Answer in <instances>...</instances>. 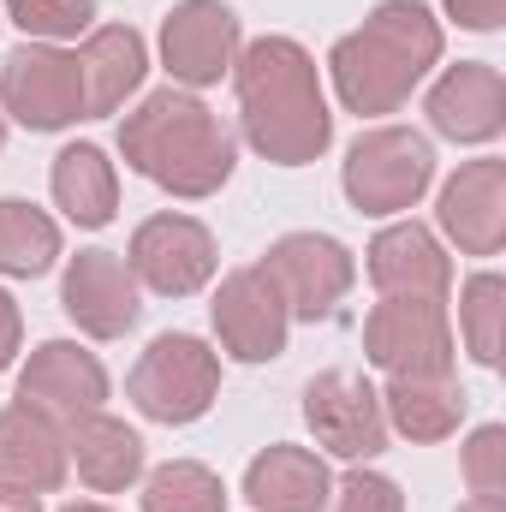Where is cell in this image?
Wrapping results in <instances>:
<instances>
[{"label":"cell","instance_id":"5b68a950","mask_svg":"<svg viewBox=\"0 0 506 512\" xmlns=\"http://www.w3.org/2000/svg\"><path fill=\"white\" fill-rule=\"evenodd\" d=\"M126 399L137 405V417L185 429L209 417V405L221 399V352L197 334H155L131 364Z\"/></svg>","mask_w":506,"mask_h":512},{"label":"cell","instance_id":"603a6c76","mask_svg":"<svg viewBox=\"0 0 506 512\" xmlns=\"http://www.w3.org/2000/svg\"><path fill=\"white\" fill-rule=\"evenodd\" d=\"M381 417H387V435H399L411 447H435V441L459 435V423H465V387L453 382V376H387Z\"/></svg>","mask_w":506,"mask_h":512},{"label":"cell","instance_id":"ffe728a7","mask_svg":"<svg viewBox=\"0 0 506 512\" xmlns=\"http://www.w3.org/2000/svg\"><path fill=\"white\" fill-rule=\"evenodd\" d=\"M78 66H84V108H90V120L120 114L143 90V78H149V42L131 24H96L78 42Z\"/></svg>","mask_w":506,"mask_h":512},{"label":"cell","instance_id":"30bf717a","mask_svg":"<svg viewBox=\"0 0 506 512\" xmlns=\"http://www.w3.org/2000/svg\"><path fill=\"white\" fill-rule=\"evenodd\" d=\"M126 268L155 298H191V292H203L215 280L221 256H215V233L197 215L161 209V215L137 221V233L126 245Z\"/></svg>","mask_w":506,"mask_h":512},{"label":"cell","instance_id":"ac0fdd59","mask_svg":"<svg viewBox=\"0 0 506 512\" xmlns=\"http://www.w3.org/2000/svg\"><path fill=\"white\" fill-rule=\"evenodd\" d=\"M143 435L114 411H84L66 423V471H78V483L90 495H126L131 483H143Z\"/></svg>","mask_w":506,"mask_h":512},{"label":"cell","instance_id":"836d02e7","mask_svg":"<svg viewBox=\"0 0 506 512\" xmlns=\"http://www.w3.org/2000/svg\"><path fill=\"white\" fill-rule=\"evenodd\" d=\"M60 512H114V507H102V501H72V507H60Z\"/></svg>","mask_w":506,"mask_h":512},{"label":"cell","instance_id":"83f0119b","mask_svg":"<svg viewBox=\"0 0 506 512\" xmlns=\"http://www.w3.org/2000/svg\"><path fill=\"white\" fill-rule=\"evenodd\" d=\"M322 512H405V489L376 465H346V477L328 483Z\"/></svg>","mask_w":506,"mask_h":512},{"label":"cell","instance_id":"5bb4252c","mask_svg":"<svg viewBox=\"0 0 506 512\" xmlns=\"http://www.w3.org/2000/svg\"><path fill=\"white\" fill-rule=\"evenodd\" d=\"M435 239L459 245V256H501L506 245V161L477 155L465 161L435 197Z\"/></svg>","mask_w":506,"mask_h":512},{"label":"cell","instance_id":"52a82bcc","mask_svg":"<svg viewBox=\"0 0 506 512\" xmlns=\"http://www.w3.org/2000/svg\"><path fill=\"white\" fill-rule=\"evenodd\" d=\"M364 358L381 376H453L459 340L441 298H381L364 316Z\"/></svg>","mask_w":506,"mask_h":512},{"label":"cell","instance_id":"484cf974","mask_svg":"<svg viewBox=\"0 0 506 512\" xmlns=\"http://www.w3.org/2000/svg\"><path fill=\"white\" fill-rule=\"evenodd\" d=\"M501 328H506V280L495 268H477L459 292V334H465V352L483 370H501Z\"/></svg>","mask_w":506,"mask_h":512},{"label":"cell","instance_id":"d6a6232c","mask_svg":"<svg viewBox=\"0 0 506 512\" xmlns=\"http://www.w3.org/2000/svg\"><path fill=\"white\" fill-rule=\"evenodd\" d=\"M459 512H506V501H489V495H471Z\"/></svg>","mask_w":506,"mask_h":512},{"label":"cell","instance_id":"8992f818","mask_svg":"<svg viewBox=\"0 0 506 512\" xmlns=\"http://www.w3.org/2000/svg\"><path fill=\"white\" fill-rule=\"evenodd\" d=\"M0 114L24 131H66L90 120L84 108V66L54 42H24L0 66Z\"/></svg>","mask_w":506,"mask_h":512},{"label":"cell","instance_id":"277c9868","mask_svg":"<svg viewBox=\"0 0 506 512\" xmlns=\"http://www.w3.org/2000/svg\"><path fill=\"white\" fill-rule=\"evenodd\" d=\"M435 185V143L411 126H370L340 161V191L358 215H411Z\"/></svg>","mask_w":506,"mask_h":512},{"label":"cell","instance_id":"44dd1931","mask_svg":"<svg viewBox=\"0 0 506 512\" xmlns=\"http://www.w3.org/2000/svg\"><path fill=\"white\" fill-rule=\"evenodd\" d=\"M328 483V459L298 441H274L245 465V501L256 512H322Z\"/></svg>","mask_w":506,"mask_h":512},{"label":"cell","instance_id":"cb8c5ba5","mask_svg":"<svg viewBox=\"0 0 506 512\" xmlns=\"http://www.w3.org/2000/svg\"><path fill=\"white\" fill-rule=\"evenodd\" d=\"M66 256L60 221L36 209L30 197H0V274L6 280H42Z\"/></svg>","mask_w":506,"mask_h":512},{"label":"cell","instance_id":"d4e9b609","mask_svg":"<svg viewBox=\"0 0 506 512\" xmlns=\"http://www.w3.org/2000/svg\"><path fill=\"white\" fill-rule=\"evenodd\" d=\"M227 483L203 459H167L143 471V512H227Z\"/></svg>","mask_w":506,"mask_h":512},{"label":"cell","instance_id":"f1b7e54d","mask_svg":"<svg viewBox=\"0 0 506 512\" xmlns=\"http://www.w3.org/2000/svg\"><path fill=\"white\" fill-rule=\"evenodd\" d=\"M465 489L471 495H489L506 501V423H477L465 435Z\"/></svg>","mask_w":506,"mask_h":512},{"label":"cell","instance_id":"2e32d148","mask_svg":"<svg viewBox=\"0 0 506 512\" xmlns=\"http://www.w3.org/2000/svg\"><path fill=\"white\" fill-rule=\"evenodd\" d=\"M108 393H114V382H108V370H102V358L90 346H78V340H42L24 358L12 399L48 411L54 423H72L84 411H102Z\"/></svg>","mask_w":506,"mask_h":512},{"label":"cell","instance_id":"8fae6325","mask_svg":"<svg viewBox=\"0 0 506 512\" xmlns=\"http://www.w3.org/2000/svg\"><path fill=\"white\" fill-rule=\"evenodd\" d=\"M155 48H161L167 78L197 96V90H209V84H221L233 72V60L245 48V24H239V12L227 0H179L161 18Z\"/></svg>","mask_w":506,"mask_h":512},{"label":"cell","instance_id":"d6986e66","mask_svg":"<svg viewBox=\"0 0 506 512\" xmlns=\"http://www.w3.org/2000/svg\"><path fill=\"white\" fill-rule=\"evenodd\" d=\"M0 483L24 495H54L66 483V423L12 399L0 411Z\"/></svg>","mask_w":506,"mask_h":512},{"label":"cell","instance_id":"4dcf8cb0","mask_svg":"<svg viewBox=\"0 0 506 512\" xmlns=\"http://www.w3.org/2000/svg\"><path fill=\"white\" fill-rule=\"evenodd\" d=\"M18 352H24V310H18V298L0 286V370H12Z\"/></svg>","mask_w":506,"mask_h":512},{"label":"cell","instance_id":"6da1fadb","mask_svg":"<svg viewBox=\"0 0 506 512\" xmlns=\"http://www.w3.org/2000/svg\"><path fill=\"white\" fill-rule=\"evenodd\" d=\"M233 96H239V131L262 161L274 167H310L334 143V108L322 96L316 60L292 36H256L233 60Z\"/></svg>","mask_w":506,"mask_h":512},{"label":"cell","instance_id":"9a60e30c","mask_svg":"<svg viewBox=\"0 0 506 512\" xmlns=\"http://www.w3.org/2000/svg\"><path fill=\"white\" fill-rule=\"evenodd\" d=\"M423 114H429V131L447 137V143H465V149H483L506 131V78L501 66L489 60H459L447 66L429 96H423Z\"/></svg>","mask_w":506,"mask_h":512},{"label":"cell","instance_id":"e0dca14e","mask_svg":"<svg viewBox=\"0 0 506 512\" xmlns=\"http://www.w3.org/2000/svg\"><path fill=\"white\" fill-rule=\"evenodd\" d=\"M364 274H370V286L381 298H441L447 304V292H453V256L435 239V227H423L411 215L387 221L370 239Z\"/></svg>","mask_w":506,"mask_h":512},{"label":"cell","instance_id":"7a4b0ae2","mask_svg":"<svg viewBox=\"0 0 506 512\" xmlns=\"http://www.w3.org/2000/svg\"><path fill=\"white\" fill-rule=\"evenodd\" d=\"M120 155L155 191H167L179 203H203L233 179L239 137L221 126V114L203 96L167 84V90H149L120 120Z\"/></svg>","mask_w":506,"mask_h":512},{"label":"cell","instance_id":"9c48e42d","mask_svg":"<svg viewBox=\"0 0 506 512\" xmlns=\"http://www.w3.org/2000/svg\"><path fill=\"white\" fill-rule=\"evenodd\" d=\"M304 423L322 453L346 465H370L387 453V417H381V387L358 370H322L304 382Z\"/></svg>","mask_w":506,"mask_h":512},{"label":"cell","instance_id":"7c38bea8","mask_svg":"<svg viewBox=\"0 0 506 512\" xmlns=\"http://www.w3.org/2000/svg\"><path fill=\"white\" fill-rule=\"evenodd\" d=\"M215 340L227 358L239 364H274L292 340V316H286V298L274 292V280L262 274V262H245V268H227L221 286H215Z\"/></svg>","mask_w":506,"mask_h":512},{"label":"cell","instance_id":"e575fe53","mask_svg":"<svg viewBox=\"0 0 506 512\" xmlns=\"http://www.w3.org/2000/svg\"><path fill=\"white\" fill-rule=\"evenodd\" d=\"M0 149H6V114H0Z\"/></svg>","mask_w":506,"mask_h":512},{"label":"cell","instance_id":"ba28073f","mask_svg":"<svg viewBox=\"0 0 506 512\" xmlns=\"http://www.w3.org/2000/svg\"><path fill=\"white\" fill-rule=\"evenodd\" d=\"M262 274L286 298L292 322H328L346 304V292L358 286V256L334 233H280L262 251Z\"/></svg>","mask_w":506,"mask_h":512},{"label":"cell","instance_id":"1f68e13d","mask_svg":"<svg viewBox=\"0 0 506 512\" xmlns=\"http://www.w3.org/2000/svg\"><path fill=\"white\" fill-rule=\"evenodd\" d=\"M0 512H42V495H24V489L0 483Z\"/></svg>","mask_w":506,"mask_h":512},{"label":"cell","instance_id":"4fadbf2b","mask_svg":"<svg viewBox=\"0 0 506 512\" xmlns=\"http://www.w3.org/2000/svg\"><path fill=\"white\" fill-rule=\"evenodd\" d=\"M60 310L90 340H126L131 328H137V316H143V286H137V274L126 268V256L96 245V251L66 256Z\"/></svg>","mask_w":506,"mask_h":512},{"label":"cell","instance_id":"7402d4cb","mask_svg":"<svg viewBox=\"0 0 506 512\" xmlns=\"http://www.w3.org/2000/svg\"><path fill=\"white\" fill-rule=\"evenodd\" d=\"M48 191H54V209L78 233H102L120 215V167L96 143H66L48 167Z\"/></svg>","mask_w":506,"mask_h":512},{"label":"cell","instance_id":"f546056e","mask_svg":"<svg viewBox=\"0 0 506 512\" xmlns=\"http://www.w3.org/2000/svg\"><path fill=\"white\" fill-rule=\"evenodd\" d=\"M441 18H453L471 36H495L506 24V0H441Z\"/></svg>","mask_w":506,"mask_h":512},{"label":"cell","instance_id":"3957f363","mask_svg":"<svg viewBox=\"0 0 506 512\" xmlns=\"http://www.w3.org/2000/svg\"><path fill=\"white\" fill-rule=\"evenodd\" d=\"M441 18L423 0H376L358 30L328 48V84L346 114L381 120L411 102V90L441 66Z\"/></svg>","mask_w":506,"mask_h":512},{"label":"cell","instance_id":"4316f807","mask_svg":"<svg viewBox=\"0 0 506 512\" xmlns=\"http://www.w3.org/2000/svg\"><path fill=\"white\" fill-rule=\"evenodd\" d=\"M0 12L30 42H54V48L96 30V0H0Z\"/></svg>","mask_w":506,"mask_h":512}]
</instances>
